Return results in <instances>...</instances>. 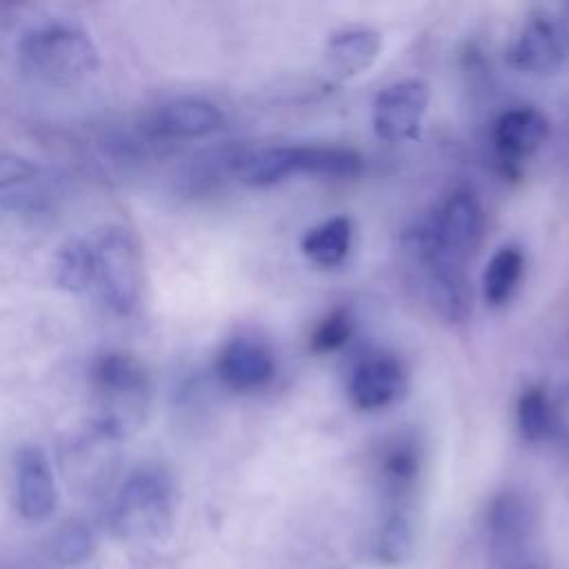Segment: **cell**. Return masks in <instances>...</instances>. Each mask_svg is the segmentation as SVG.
<instances>
[{
    "label": "cell",
    "instance_id": "21",
    "mask_svg": "<svg viewBox=\"0 0 569 569\" xmlns=\"http://www.w3.org/2000/svg\"><path fill=\"white\" fill-rule=\"evenodd\" d=\"M53 282L67 293H82L96 282V247L71 238L53 256Z\"/></svg>",
    "mask_w": 569,
    "mask_h": 569
},
{
    "label": "cell",
    "instance_id": "2",
    "mask_svg": "<svg viewBox=\"0 0 569 569\" xmlns=\"http://www.w3.org/2000/svg\"><path fill=\"white\" fill-rule=\"evenodd\" d=\"M173 509L171 476L158 465H142L122 480L111 507V527L127 540H158L169 533Z\"/></svg>",
    "mask_w": 569,
    "mask_h": 569
},
{
    "label": "cell",
    "instance_id": "9",
    "mask_svg": "<svg viewBox=\"0 0 569 569\" xmlns=\"http://www.w3.org/2000/svg\"><path fill=\"white\" fill-rule=\"evenodd\" d=\"M142 120L149 133L160 144H169L176 140L207 138L218 129H222L224 124V116L213 102L204 98H193V96L173 98L160 104L156 111H151Z\"/></svg>",
    "mask_w": 569,
    "mask_h": 569
},
{
    "label": "cell",
    "instance_id": "16",
    "mask_svg": "<svg viewBox=\"0 0 569 569\" xmlns=\"http://www.w3.org/2000/svg\"><path fill=\"white\" fill-rule=\"evenodd\" d=\"M422 453L420 445L409 433H396L389 438L378 458V473L385 489L393 498H402L409 493L420 476Z\"/></svg>",
    "mask_w": 569,
    "mask_h": 569
},
{
    "label": "cell",
    "instance_id": "27",
    "mask_svg": "<svg viewBox=\"0 0 569 569\" xmlns=\"http://www.w3.org/2000/svg\"><path fill=\"white\" fill-rule=\"evenodd\" d=\"M36 176V167L20 156H0V189L24 184Z\"/></svg>",
    "mask_w": 569,
    "mask_h": 569
},
{
    "label": "cell",
    "instance_id": "4",
    "mask_svg": "<svg viewBox=\"0 0 569 569\" xmlns=\"http://www.w3.org/2000/svg\"><path fill=\"white\" fill-rule=\"evenodd\" d=\"M96 282L102 300L118 316H129L142 291V253L131 231L109 227L96 244Z\"/></svg>",
    "mask_w": 569,
    "mask_h": 569
},
{
    "label": "cell",
    "instance_id": "10",
    "mask_svg": "<svg viewBox=\"0 0 569 569\" xmlns=\"http://www.w3.org/2000/svg\"><path fill=\"white\" fill-rule=\"evenodd\" d=\"M216 373L220 382L233 391H256L273 378L276 356L262 338L240 333L220 349Z\"/></svg>",
    "mask_w": 569,
    "mask_h": 569
},
{
    "label": "cell",
    "instance_id": "1",
    "mask_svg": "<svg viewBox=\"0 0 569 569\" xmlns=\"http://www.w3.org/2000/svg\"><path fill=\"white\" fill-rule=\"evenodd\" d=\"M18 58L27 73L51 84L80 82L100 64L93 40L69 22H44L29 29L20 38Z\"/></svg>",
    "mask_w": 569,
    "mask_h": 569
},
{
    "label": "cell",
    "instance_id": "15",
    "mask_svg": "<svg viewBox=\"0 0 569 569\" xmlns=\"http://www.w3.org/2000/svg\"><path fill=\"white\" fill-rule=\"evenodd\" d=\"M382 49V38L369 27L340 29L325 42V64L336 78H353L367 71Z\"/></svg>",
    "mask_w": 569,
    "mask_h": 569
},
{
    "label": "cell",
    "instance_id": "5",
    "mask_svg": "<svg viewBox=\"0 0 569 569\" xmlns=\"http://www.w3.org/2000/svg\"><path fill=\"white\" fill-rule=\"evenodd\" d=\"M409 249L425 273V296L445 322H465L471 313V289L462 262L436 251L422 229L411 233Z\"/></svg>",
    "mask_w": 569,
    "mask_h": 569
},
{
    "label": "cell",
    "instance_id": "18",
    "mask_svg": "<svg viewBox=\"0 0 569 569\" xmlns=\"http://www.w3.org/2000/svg\"><path fill=\"white\" fill-rule=\"evenodd\" d=\"M244 147L240 144H220L211 147L198 156H193L182 173H180V189L187 193H207L218 187L227 178H236V167L242 156Z\"/></svg>",
    "mask_w": 569,
    "mask_h": 569
},
{
    "label": "cell",
    "instance_id": "22",
    "mask_svg": "<svg viewBox=\"0 0 569 569\" xmlns=\"http://www.w3.org/2000/svg\"><path fill=\"white\" fill-rule=\"evenodd\" d=\"M525 271V256L518 247L505 244L489 260L482 271V298L489 307H502L516 293Z\"/></svg>",
    "mask_w": 569,
    "mask_h": 569
},
{
    "label": "cell",
    "instance_id": "13",
    "mask_svg": "<svg viewBox=\"0 0 569 569\" xmlns=\"http://www.w3.org/2000/svg\"><path fill=\"white\" fill-rule=\"evenodd\" d=\"M18 509L31 520H44L56 509V482L51 465L40 447H22L16 456Z\"/></svg>",
    "mask_w": 569,
    "mask_h": 569
},
{
    "label": "cell",
    "instance_id": "23",
    "mask_svg": "<svg viewBox=\"0 0 569 569\" xmlns=\"http://www.w3.org/2000/svg\"><path fill=\"white\" fill-rule=\"evenodd\" d=\"M416 531L405 509H393L373 538V558L385 567H402L413 558Z\"/></svg>",
    "mask_w": 569,
    "mask_h": 569
},
{
    "label": "cell",
    "instance_id": "12",
    "mask_svg": "<svg viewBox=\"0 0 569 569\" xmlns=\"http://www.w3.org/2000/svg\"><path fill=\"white\" fill-rule=\"evenodd\" d=\"M407 385L402 362L391 353L365 358L349 378V398L360 411H378L400 398Z\"/></svg>",
    "mask_w": 569,
    "mask_h": 569
},
{
    "label": "cell",
    "instance_id": "14",
    "mask_svg": "<svg viewBox=\"0 0 569 569\" xmlns=\"http://www.w3.org/2000/svg\"><path fill=\"white\" fill-rule=\"evenodd\" d=\"M547 138V116L529 104L502 111L493 124V144L502 160H520L538 151Z\"/></svg>",
    "mask_w": 569,
    "mask_h": 569
},
{
    "label": "cell",
    "instance_id": "26",
    "mask_svg": "<svg viewBox=\"0 0 569 569\" xmlns=\"http://www.w3.org/2000/svg\"><path fill=\"white\" fill-rule=\"evenodd\" d=\"M93 549L96 538L84 522H67L53 538V553L62 565L84 562Z\"/></svg>",
    "mask_w": 569,
    "mask_h": 569
},
{
    "label": "cell",
    "instance_id": "28",
    "mask_svg": "<svg viewBox=\"0 0 569 569\" xmlns=\"http://www.w3.org/2000/svg\"><path fill=\"white\" fill-rule=\"evenodd\" d=\"M502 569H542V567L529 556V558L516 560V562H511V565H507V567H502Z\"/></svg>",
    "mask_w": 569,
    "mask_h": 569
},
{
    "label": "cell",
    "instance_id": "7",
    "mask_svg": "<svg viewBox=\"0 0 569 569\" xmlns=\"http://www.w3.org/2000/svg\"><path fill=\"white\" fill-rule=\"evenodd\" d=\"M533 531L536 513L522 493L502 491L491 500L487 511V538L489 553L500 569L531 556L529 545Z\"/></svg>",
    "mask_w": 569,
    "mask_h": 569
},
{
    "label": "cell",
    "instance_id": "8",
    "mask_svg": "<svg viewBox=\"0 0 569 569\" xmlns=\"http://www.w3.org/2000/svg\"><path fill=\"white\" fill-rule=\"evenodd\" d=\"M429 104V84L418 78L387 84L371 104V124L380 140L400 142L420 131Z\"/></svg>",
    "mask_w": 569,
    "mask_h": 569
},
{
    "label": "cell",
    "instance_id": "29",
    "mask_svg": "<svg viewBox=\"0 0 569 569\" xmlns=\"http://www.w3.org/2000/svg\"><path fill=\"white\" fill-rule=\"evenodd\" d=\"M565 400H567V405H569V380H567V385H565Z\"/></svg>",
    "mask_w": 569,
    "mask_h": 569
},
{
    "label": "cell",
    "instance_id": "25",
    "mask_svg": "<svg viewBox=\"0 0 569 569\" xmlns=\"http://www.w3.org/2000/svg\"><path fill=\"white\" fill-rule=\"evenodd\" d=\"M353 318L347 309H333L329 311L311 331L309 347L316 353H333L342 349L351 336H353Z\"/></svg>",
    "mask_w": 569,
    "mask_h": 569
},
{
    "label": "cell",
    "instance_id": "20",
    "mask_svg": "<svg viewBox=\"0 0 569 569\" xmlns=\"http://www.w3.org/2000/svg\"><path fill=\"white\" fill-rule=\"evenodd\" d=\"M298 173L320 178H353L362 171V156L340 144H296Z\"/></svg>",
    "mask_w": 569,
    "mask_h": 569
},
{
    "label": "cell",
    "instance_id": "3",
    "mask_svg": "<svg viewBox=\"0 0 569 569\" xmlns=\"http://www.w3.org/2000/svg\"><path fill=\"white\" fill-rule=\"evenodd\" d=\"M91 387L100 402L96 429L120 438L138 420L149 398V376L142 362L124 351H104L91 365Z\"/></svg>",
    "mask_w": 569,
    "mask_h": 569
},
{
    "label": "cell",
    "instance_id": "24",
    "mask_svg": "<svg viewBox=\"0 0 569 569\" xmlns=\"http://www.w3.org/2000/svg\"><path fill=\"white\" fill-rule=\"evenodd\" d=\"M516 422L527 442H540L553 431V409L545 387L531 385L522 389L516 405Z\"/></svg>",
    "mask_w": 569,
    "mask_h": 569
},
{
    "label": "cell",
    "instance_id": "6",
    "mask_svg": "<svg viewBox=\"0 0 569 569\" xmlns=\"http://www.w3.org/2000/svg\"><path fill=\"white\" fill-rule=\"evenodd\" d=\"M422 231L433 249L465 264L482 242V207L471 191L458 189L442 202L436 216L422 224Z\"/></svg>",
    "mask_w": 569,
    "mask_h": 569
},
{
    "label": "cell",
    "instance_id": "17",
    "mask_svg": "<svg viewBox=\"0 0 569 569\" xmlns=\"http://www.w3.org/2000/svg\"><path fill=\"white\" fill-rule=\"evenodd\" d=\"M298 173L296 144H276L249 149L244 147L238 167L236 180L247 187H271Z\"/></svg>",
    "mask_w": 569,
    "mask_h": 569
},
{
    "label": "cell",
    "instance_id": "11",
    "mask_svg": "<svg viewBox=\"0 0 569 569\" xmlns=\"http://www.w3.org/2000/svg\"><path fill=\"white\" fill-rule=\"evenodd\" d=\"M567 58V38L549 16H533L525 22L509 47V64L516 71L547 76L562 67Z\"/></svg>",
    "mask_w": 569,
    "mask_h": 569
},
{
    "label": "cell",
    "instance_id": "19",
    "mask_svg": "<svg viewBox=\"0 0 569 569\" xmlns=\"http://www.w3.org/2000/svg\"><path fill=\"white\" fill-rule=\"evenodd\" d=\"M353 242V222L347 216L329 218L316 227H311L302 240L300 249L307 260H311L318 267H336L340 264Z\"/></svg>",
    "mask_w": 569,
    "mask_h": 569
}]
</instances>
